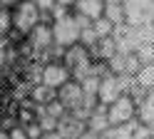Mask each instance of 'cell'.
Instances as JSON below:
<instances>
[{"label": "cell", "mask_w": 154, "mask_h": 139, "mask_svg": "<svg viewBox=\"0 0 154 139\" xmlns=\"http://www.w3.org/2000/svg\"><path fill=\"white\" fill-rule=\"evenodd\" d=\"M10 23H13V30H17L20 35H30V30L42 23V13L37 10L32 0H23V3H17L13 8Z\"/></svg>", "instance_id": "1"}, {"label": "cell", "mask_w": 154, "mask_h": 139, "mask_svg": "<svg viewBox=\"0 0 154 139\" xmlns=\"http://www.w3.org/2000/svg\"><path fill=\"white\" fill-rule=\"evenodd\" d=\"M52 40L57 47H72L80 42V25L72 13L52 23Z\"/></svg>", "instance_id": "2"}, {"label": "cell", "mask_w": 154, "mask_h": 139, "mask_svg": "<svg viewBox=\"0 0 154 139\" xmlns=\"http://www.w3.org/2000/svg\"><path fill=\"white\" fill-rule=\"evenodd\" d=\"M134 114H137V102H134L129 94H119V97L107 107V119H109L112 127L129 122V119H134Z\"/></svg>", "instance_id": "3"}, {"label": "cell", "mask_w": 154, "mask_h": 139, "mask_svg": "<svg viewBox=\"0 0 154 139\" xmlns=\"http://www.w3.org/2000/svg\"><path fill=\"white\" fill-rule=\"evenodd\" d=\"M55 99L67 109V112L77 109L82 104V87H80V82H77V79H67L62 87L55 89Z\"/></svg>", "instance_id": "4"}, {"label": "cell", "mask_w": 154, "mask_h": 139, "mask_svg": "<svg viewBox=\"0 0 154 139\" xmlns=\"http://www.w3.org/2000/svg\"><path fill=\"white\" fill-rule=\"evenodd\" d=\"M67 79H72V75H70V67H67L65 62H50V65L42 67L40 85L50 87V89H57V87H62Z\"/></svg>", "instance_id": "5"}, {"label": "cell", "mask_w": 154, "mask_h": 139, "mask_svg": "<svg viewBox=\"0 0 154 139\" xmlns=\"http://www.w3.org/2000/svg\"><path fill=\"white\" fill-rule=\"evenodd\" d=\"M119 94H124V92H122V85H119V77L112 75V72H107V75L100 79V87H97V102H100L102 107H109Z\"/></svg>", "instance_id": "6"}, {"label": "cell", "mask_w": 154, "mask_h": 139, "mask_svg": "<svg viewBox=\"0 0 154 139\" xmlns=\"http://www.w3.org/2000/svg\"><path fill=\"white\" fill-rule=\"evenodd\" d=\"M27 42H30L32 50L37 52H45V50H50L55 45L52 40V23H40L30 30V35H27Z\"/></svg>", "instance_id": "7"}, {"label": "cell", "mask_w": 154, "mask_h": 139, "mask_svg": "<svg viewBox=\"0 0 154 139\" xmlns=\"http://www.w3.org/2000/svg\"><path fill=\"white\" fill-rule=\"evenodd\" d=\"M85 129H87V127H85V122L75 119L70 112H67V114L60 119V122H57V129H55V132L60 134L62 139H77V137H80V134L85 132Z\"/></svg>", "instance_id": "8"}, {"label": "cell", "mask_w": 154, "mask_h": 139, "mask_svg": "<svg viewBox=\"0 0 154 139\" xmlns=\"http://www.w3.org/2000/svg\"><path fill=\"white\" fill-rule=\"evenodd\" d=\"M75 13L77 15H82V17H87V20H100L102 13H104V0H75Z\"/></svg>", "instance_id": "9"}, {"label": "cell", "mask_w": 154, "mask_h": 139, "mask_svg": "<svg viewBox=\"0 0 154 139\" xmlns=\"http://www.w3.org/2000/svg\"><path fill=\"white\" fill-rule=\"evenodd\" d=\"M114 52H117V40H114L112 35H109V37H100L97 42L90 47V57L100 60V62H107Z\"/></svg>", "instance_id": "10"}, {"label": "cell", "mask_w": 154, "mask_h": 139, "mask_svg": "<svg viewBox=\"0 0 154 139\" xmlns=\"http://www.w3.org/2000/svg\"><path fill=\"white\" fill-rule=\"evenodd\" d=\"M85 127H87L90 132H97V134L107 132V129L112 127V124H109V119H107V107H102V104H100L97 109H92V114L87 117Z\"/></svg>", "instance_id": "11"}, {"label": "cell", "mask_w": 154, "mask_h": 139, "mask_svg": "<svg viewBox=\"0 0 154 139\" xmlns=\"http://www.w3.org/2000/svg\"><path fill=\"white\" fill-rule=\"evenodd\" d=\"M102 17H107L114 27H122L124 25V3L122 0H104Z\"/></svg>", "instance_id": "12"}, {"label": "cell", "mask_w": 154, "mask_h": 139, "mask_svg": "<svg viewBox=\"0 0 154 139\" xmlns=\"http://www.w3.org/2000/svg\"><path fill=\"white\" fill-rule=\"evenodd\" d=\"M134 127H137V119H129V122H124V124H114L107 132H102V139H134L132 137Z\"/></svg>", "instance_id": "13"}, {"label": "cell", "mask_w": 154, "mask_h": 139, "mask_svg": "<svg viewBox=\"0 0 154 139\" xmlns=\"http://www.w3.org/2000/svg\"><path fill=\"white\" fill-rule=\"evenodd\" d=\"M134 82H137V85L144 89V92H152V89H154V62L142 65L139 72L134 75Z\"/></svg>", "instance_id": "14"}, {"label": "cell", "mask_w": 154, "mask_h": 139, "mask_svg": "<svg viewBox=\"0 0 154 139\" xmlns=\"http://www.w3.org/2000/svg\"><path fill=\"white\" fill-rule=\"evenodd\" d=\"M92 30H94V35H97V40H100V37H109L114 32V25L109 23L107 17H100V20L92 23Z\"/></svg>", "instance_id": "15"}, {"label": "cell", "mask_w": 154, "mask_h": 139, "mask_svg": "<svg viewBox=\"0 0 154 139\" xmlns=\"http://www.w3.org/2000/svg\"><path fill=\"white\" fill-rule=\"evenodd\" d=\"M32 99H35V102H42V104H47L50 99H55V89L45 87V85H37V87L32 89Z\"/></svg>", "instance_id": "16"}, {"label": "cell", "mask_w": 154, "mask_h": 139, "mask_svg": "<svg viewBox=\"0 0 154 139\" xmlns=\"http://www.w3.org/2000/svg\"><path fill=\"white\" fill-rule=\"evenodd\" d=\"M42 107H45L42 112H45V114H50V117H55V119H62V117L67 114V109H65L60 102H57V99H50V102L42 104Z\"/></svg>", "instance_id": "17"}, {"label": "cell", "mask_w": 154, "mask_h": 139, "mask_svg": "<svg viewBox=\"0 0 154 139\" xmlns=\"http://www.w3.org/2000/svg\"><path fill=\"white\" fill-rule=\"evenodd\" d=\"M57 122L60 119H55V117H50V114H40V119H37V124H40V129H42V134H47V132H55L57 129Z\"/></svg>", "instance_id": "18"}, {"label": "cell", "mask_w": 154, "mask_h": 139, "mask_svg": "<svg viewBox=\"0 0 154 139\" xmlns=\"http://www.w3.org/2000/svg\"><path fill=\"white\" fill-rule=\"evenodd\" d=\"M10 27H13V23H10V13L0 8V37H5L8 32H10Z\"/></svg>", "instance_id": "19"}, {"label": "cell", "mask_w": 154, "mask_h": 139, "mask_svg": "<svg viewBox=\"0 0 154 139\" xmlns=\"http://www.w3.org/2000/svg\"><path fill=\"white\" fill-rule=\"evenodd\" d=\"M25 132H27V139H42V129L37 122H30V124H25Z\"/></svg>", "instance_id": "20"}, {"label": "cell", "mask_w": 154, "mask_h": 139, "mask_svg": "<svg viewBox=\"0 0 154 139\" xmlns=\"http://www.w3.org/2000/svg\"><path fill=\"white\" fill-rule=\"evenodd\" d=\"M8 139H27L25 127H13V129H8Z\"/></svg>", "instance_id": "21"}, {"label": "cell", "mask_w": 154, "mask_h": 139, "mask_svg": "<svg viewBox=\"0 0 154 139\" xmlns=\"http://www.w3.org/2000/svg\"><path fill=\"white\" fill-rule=\"evenodd\" d=\"M32 3L37 5V10H40V13H50V10L55 8V0H32Z\"/></svg>", "instance_id": "22"}, {"label": "cell", "mask_w": 154, "mask_h": 139, "mask_svg": "<svg viewBox=\"0 0 154 139\" xmlns=\"http://www.w3.org/2000/svg\"><path fill=\"white\" fill-rule=\"evenodd\" d=\"M77 139H102V134H97V132H90V129H85V132L77 137Z\"/></svg>", "instance_id": "23"}, {"label": "cell", "mask_w": 154, "mask_h": 139, "mask_svg": "<svg viewBox=\"0 0 154 139\" xmlns=\"http://www.w3.org/2000/svg\"><path fill=\"white\" fill-rule=\"evenodd\" d=\"M17 3H23V0H0V8L3 10H13Z\"/></svg>", "instance_id": "24"}, {"label": "cell", "mask_w": 154, "mask_h": 139, "mask_svg": "<svg viewBox=\"0 0 154 139\" xmlns=\"http://www.w3.org/2000/svg\"><path fill=\"white\" fill-rule=\"evenodd\" d=\"M55 5H62V8H72L75 0H55Z\"/></svg>", "instance_id": "25"}, {"label": "cell", "mask_w": 154, "mask_h": 139, "mask_svg": "<svg viewBox=\"0 0 154 139\" xmlns=\"http://www.w3.org/2000/svg\"><path fill=\"white\" fill-rule=\"evenodd\" d=\"M42 139H62L57 132H47V134H42Z\"/></svg>", "instance_id": "26"}, {"label": "cell", "mask_w": 154, "mask_h": 139, "mask_svg": "<svg viewBox=\"0 0 154 139\" xmlns=\"http://www.w3.org/2000/svg\"><path fill=\"white\" fill-rule=\"evenodd\" d=\"M147 127H149V134L154 137V122H152V124H147Z\"/></svg>", "instance_id": "27"}, {"label": "cell", "mask_w": 154, "mask_h": 139, "mask_svg": "<svg viewBox=\"0 0 154 139\" xmlns=\"http://www.w3.org/2000/svg\"><path fill=\"white\" fill-rule=\"evenodd\" d=\"M147 139H154V137H147Z\"/></svg>", "instance_id": "28"}]
</instances>
